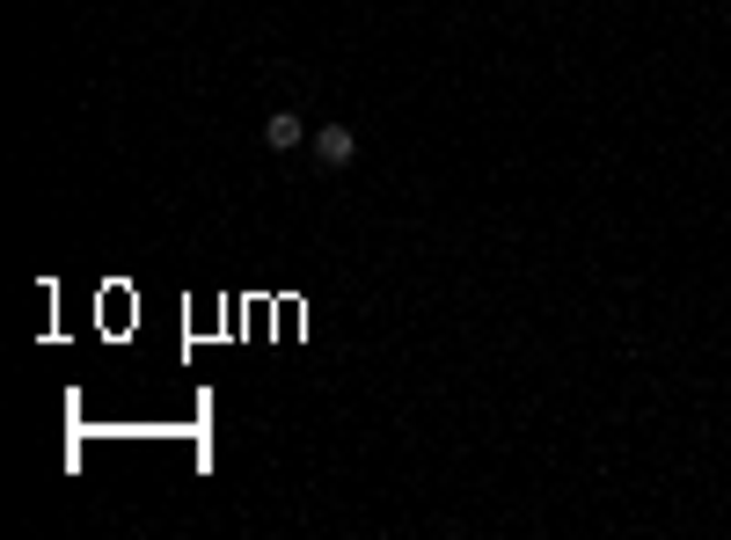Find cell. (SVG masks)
Listing matches in <instances>:
<instances>
[{
	"label": "cell",
	"instance_id": "obj_2",
	"mask_svg": "<svg viewBox=\"0 0 731 540\" xmlns=\"http://www.w3.org/2000/svg\"><path fill=\"white\" fill-rule=\"evenodd\" d=\"M301 140H307L301 110H271V118H264V146H271V154H293Z\"/></svg>",
	"mask_w": 731,
	"mask_h": 540
},
{
	"label": "cell",
	"instance_id": "obj_1",
	"mask_svg": "<svg viewBox=\"0 0 731 540\" xmlns=\"http://www.w3.org/2000/svg\"><path fill=\"white\" fill-rule=\"evenodd\" d=\"M315 161H323V168H351V161H359V132H351V124H323V132H315Z\"/></svg>",
	"mask_w": 731,
	"mask_h": 540
}]
</instances>
